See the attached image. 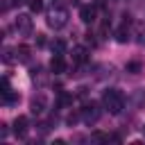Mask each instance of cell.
Returning a JSON list of instances; mask_svg holds the SVG:
<instances>
[{
	"mask_svg": "<svg viewBox=\"0 0 145 145\" xmlns=\"http://www.w3.org/2000/svg\"><path fill=\"white\" fill-rule=\"evenodd\" d=\"M79 116H82V120H84V122H88V125L97 122V120H100V116H102V111H100V104H97V102H86Z\"/></svg>",
	"mask_w": 145,
	"mask_h": 145,
	"instance_id": "3",
	"label": "cell"
},
{
	"mask_svg": "<svg viewBox=\"0 0 145 145\" xmlns=\"http://www.w3.org/2000/svg\"><path fill=\"white\" fill-rule=\"evenodd\" d=\"M29 54H32V48H29V45H18V48H16V57H18V61L27 63V61H29Z\"/></svg>",
	"mask_w": 145,
	"mask_h": 145,
	"instance_id": "11",
	"label": "cell"
},
{
	"mask_svg": "<svg viewBox=\"0 0 145 145\" xmlns=\"http://www.w3.org/2000/svg\"><path fill=\"white\" fill-rule=\"evenodd\" d=\"M66 23H68V11L63 7H57L48 14V25L52 29H61V27H66Z\"/></svg>",
	"mask_w": 145,
	"mask_h": 145,
	"instance_id": "2",
	"label": "cell"
},
{
	"mask_svg": "<svg viewBox=\"0 0 145 145\" xmlns=\"http://www.w3.org/2000/svg\"><path fill=\"white\" fill-rule=\"evenodd\" d=\"M127 72H134V75L140 72V61H129L127 63Z\"/></svg>",
	"mask_w": 145,
	"mask_h": 145,
	"instance_id": "16",
	"label": "cell"
},
{
	"mask_svg": "<svg viewBox=\"0 0 145 145\" xmlns=\"http://www.w3.org/2000/svg\"><path fill=\"white\" fill-rule=\"evenodd\" d=\"M143 134H145V125H143Z\"/></svg>",
	"mask_w": 145,
	"mask_h": 145,
	"instance_id": "20",
	"label": "cell"
},
{
	"mask_svg": "<svg viewBox=\"0 0 145 145\" xmlns=\"http://www.w3.org/2000/svg\"><path fill=\"white\" fill-rule=\"evenodd\" d=\"M50 70H52L54 75L66 72V59H63L61 54H54V57H52V61H50Z\"/></svg>",
	"mask_w": 145,
	"mask_h": 145,
	"instance_id": "8",
	"label": "cell"
},
{
	"mask_svg": "<svg viewBox=\"0 0 145 145\" xmlns=\"http://www.w3.org/2000/svg\"><path fill=\"white\" fill-rule=\"evenodd\" d=\"M70 102H72V95L66 93V91H59V95H57V104H59V106H68Z\"/></svg>",
	"mask_w": 145,
	"mask_h": 145,
	"instance_id": "13",
	"label": "cell"
},
{
	"mask_svg": "<svg viewBox=\"0 0 145 145\" xmlns=\"http://www.w3.org/2000/svg\"><path fill=\"white\" fill-rule=\"evenodd\" d=\"M29 9H32L34 14L43 11V0H29Z\"/></svg>",
	"mask_w": 145,
	"mask_h": 145,
	"instance_id": "15",
	"label": "cell"
},
{
	"mask_svg": "<svg viewBox=\"0 0 145 145\" xmlns=\"http://www.w3.org/2000/svg\"><path fill=\"white\" fill-rule=\"evenodd\" d=\"M116 39L120 41V43H127L129 41V16L125 14V23L116 29Z\"/></svg>",
	"mask_w": 145,
	"mask_h": 145,
	"instance_id": "7",
	"label": "cell"
},
{
	"mask_svg": "<svg viewBox=\"0 0 145 145\" xmlns=\"http://www.w3.org/2000/svg\"><path fill=\"white\" fill-rule=\"evenodd\" d=\"M14 27L18 29V34L27 36V34H32V18H29L27 14H20V16L14 20Z\"/></svg>",
	"mask_w": 145,
	"mask_h": 145,
	"instance_id": "4",
	"label": "cell"
},
{
	"mask_svg": "<svg viewBox=\"0 0 145 145\" xmlns=\"http://www.w3.org/2000/svg\"><path fill=\"white\" fill-rule=\"evenodd\" d=\"M88 59V50L84 45H75L72 48V63H86Z\"/></svg>",
	"mask_w": 145,
	"mask_h": 145,
	"instance_id": "9",
	"label": "cell"
},
{
	"mask_svg": "<svg viewBox=\"0 0 145 145\" xmlns=\"http://www.w3.org/2000/svg\"><path fill=\"white\" fill-rule=\"evenodd\" d=\"M52 52H54V54H63V52H66V43H63V41H54V43H52Z\"/></svg>",
	"mask_w": 145,
	"mask_h": 145,
	"instance_id": "14",
	"label": "cell"
},
{
	"mask_svg": "<svg viewBox=\"0 0 145 145\" xmlns=\"http://www.w3.org/2000/svg\"><path fill=\"white\" fill-rule=\"evenodd\" d=\"M102 106L109 111V113H120L122 109H125V95L118 91V88H109V91H104V95H102Z\"/></svg>",
	"mask_w": 145,
	"mask_h": 145,
	"instance_id": "1",
	"label": "cell"
},
{
	"mask_svg": "<svg viewBox=\"0 0 145 145\" xmlns=\"http://www.w3.org/2000/svg\"><path fill=\"white\" fill-rule=\"evenodd\" d=\"M23 2H27V0H14V5H23Z\"/></svg>",
	"mask_w": 145,
	"mask_h": 145,
	"instance_id": "19",
	"label": "cell"
},
{
	"mask_svg": "<svg viewBox=\"0 0 145 145\" xmlns=\"http://www.w3.org/2000/svg\"><path fill=\"white\" fill-rule=\"evenodd\" d=\"M45 106H48V97H45L43 93L34 95V97H32V102H29V109H32V113H34V116H41V113L45 111Z\"/></svg>",
	"mask_w": 145,
	"mask_h": 145,
	"instance_id": "5",
	"label": "cell"
},
{
	"mask_svg": "<svg viewBox=\"0 0 145 145\" xmlns=\"http://www.w3.org/2000/svg\"><path fill=\"white\" fill-rule=\"evenodd\" d=\"M14 54H16V50H14V48H5V50H2V61L11 66V63L18 59V57H14Z\"/></svg>",
	"mask_w": 145,
	"mask_h": 145,
	"instance_id": "12",
	"label": "cell"
},
{
	"mask_svg": "<svg viewBox=\"0 0 145 145\" xmlns=\"http://www.w3.org/2000/svg\"><path fill=\"white\" fill-rule=\"evenodd\" d=\"M95 14H97V11H95L93 5H84V7L79 9V18H82L84 23H93V20H95Z\"/></svg>",
	"mask_w": 145,
	"mask_h": 145,
	"instance_id": "10",
	"label": "cell"
},
{
	"mask_svg": "<svg viewBox=\"0 0 145 145\" xmlns=\"http://www.w3.org/2000/svg\"><path fill=\"white\" fill-rule=\"evenodd\" d=\"M5 136H7V125L0 122V138H5Z\"/></svg>",
	"mask_w": 145,
	"mask_h": 145,
	"instance_id": "17",
	"label": "cell"
},
{
	"mask_svg": "<svg viewBox=\"0 0 145 145\" xmlns=\"http://www.w3.org/2000/svg\"><path fill=\"white\" fill-rule=\"evenodd\" d=\"M36 43H39V45H45V36H43V34H36Z\"/></svg>",
	"mask_w": 145,
	"mask_h": 145,
	"instance_id": "18",
	"label": "cell"
},
{
	"mask_svg": "<svg viewBox=\"0 0 145 145\" xmlns=\"http://www.w3.org/2000/svg\"><path fill=\"white\" fill-rule=\"evenodd\" d=\"M27 129H29V122H27V116H18L14 120V134L18 138H25L27 136Z\"/></svg>",
	"mask_w": 145,
	"mask_h": 145,
	"instance_id": "6",
	"label": "cell"
}]
</instances>
